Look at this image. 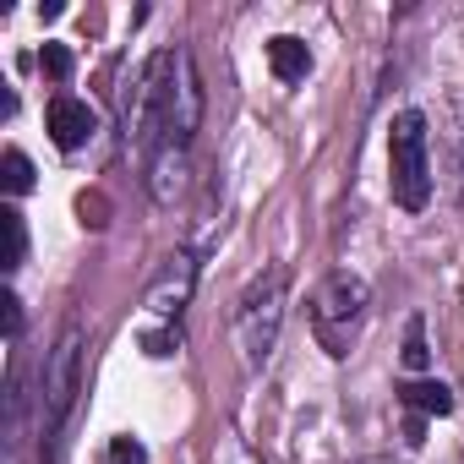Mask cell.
I'll return each instance as SVG.
<instances>
[{"label":"cell","mask_w":464,"mask_h":464,"mask_svg":"<svg viewBox=\"0 0 464 464\" xmlns=\"http://www.w3.org/2000/svg\"><path fill=\"white\" fill-rule=\"evenodd\" d=\"M175 55H180V50H159V55L137 72V82H131V93H126V104H121V137H126V148L142 153V159H153V153L169 142Z\"/></svg>","instance_id":"1"},{"label":"cell","mask_w":464,"mask_h":464,"mask_svg":"<svg viewBox=\"0 0 464 464\" xmlns=\"http://www.w3.org/2000/svg\"><path fill=\"white\" fill-rule=\"evenodd\" d=\"M426 361H431V350H426V323L415 317L410 334H404V366H410V372H426Z\"/></svg>","instance_id":"14"},{"label":"cell","mask_w":464,"mask_h":464,"mask_svg":"<svg viewBox=\"0 0 464 464\" xmlns=\"http://www.w3.org/2000/svg\"><path fill=\"white\" fill-rule=\"evenodd\" d=\"M399 399L415 410V415H453V393L442 382H404Z\"/></svg>","instance_id":"11"},{"label":"cell","mask_w":464,"mask_h":464,"mask_svg":"<svg viewBox=\"0 0 464 464\" xmlns=\"http://www.w3.org/2000/svg\"><path fill=\"white\" fill-rule=\"evenodd\" d=\"M285 290H290V274L285 268H263L241 301H236V350L246 366H263L279 344V323H285Z\"/></svg>","instance_id":"3"},{"label":"cell","mask_w":464,"mask_h":464,"mask_svg":"<svg viewBox=\"0 0 464 464\" xmlns=\"http://www.w3.org/2000/svg\"><path fill=\"white\" fill-rule=\"evenodd\" d=\"M0 229H6V274H17L23 268V257H28V224H23V213L17 208H0Z\"/></svg>","instance_id":"12"},{"label":"cell","mask_w":464,"mask_h":464,"mask_svg":"<svg viewBox=\"0 0 464 464\" xmlns=\"http://www.w3.org/2000/svg\"><path fill=\"white\" fill-rule=\"evenodd\" d=\"M104 464H148V448H142L137 437H115V442L104 448Z\"/></svg>","instance_id":"16"},{"label":"cell","mask_w":464,"mask_h":464,"mask_svg":"<svg viewBox=\"0 0 464 464\" xmlns=\"http://www.w3.org/2000/svg\"><path fill=\"white\" fill-rule=\"evenodd\" d=\"M93 126H99V115L82 104V99H72V93H55L50 99V137H55V148H82L88 137H93Z\"/></svg>","instance_id":"8"},{"label":"cell","mask_w":464,"mask_h":464,"mask_svg":"<svg viewBox=\"0 0 464 464\" xmlns=\"http://www.w3.org/2000/svg\"><path fill=\"white\" fill-rule=\"evenodd\" d=\"M39 72H44V77H55V82H66V77H72V50H66V44H44Z\"/></svg>","instance_id":"15"},{"label":"cell","mask_w":464,"mask_h":464,"mask_svg":"<svg viewBox=\"0 0 464 464\" xmlns=\"http://www.w3.org/2000/svg\"><path fill=\"white\" fill-rule=\"evenodd\" d=\"M148 191H153V202H164V208L186 191V148H159V153L148 159Z\"/></svg>","instance_id":"9"},{"label":"cell","mask_w":464,"mask_h":464,"mask_svg":"<svg viewBox=\"0 0 464 464\" xmlns=\"http://www.w3.org/2000/svg\"><path fill=\"white\" fill-rule=\"evenodd\" d=\"M77 388H82V328L66 323L50 361H44V382H39V442H44L50 459H55L61 431H66V420L77 410Z\"/></svg>","instance_id":"2"},{"label":"cell","mask_w":464,"mask_h":464,"mask_svg":"<svg viewBox=\"0 0 464 464\" xmlns=\"http://www.w3.org/2000/svg\"><path fill=\"white\" fill-rule=\"evenodd\" d=\"M361 317H366V279H355V274H328L323 285H317V295H312V334H317V344L339 361V355H350V344H355V334H361Z\"/></svg>","instance_id":"5"},{"label":"cell","mask_w":464,"mask_h":464,"mask_svg":"<svg viewBox=\"0 0 464 464\" xmlns=\"http://www.w3.org/2000/svg\"><path fill=\"white\" fill-rule=\"evenodd\" d=\"M388 186L404 213H420L431 197V153H426V115L399 110L388 131Z\"/></svg>","instance_id":"4"},{"label":"cell","mask_w":464,"mask_h":464,"mask_svg":"<svg viewBox=\"0 0 464 464\" xmlns=\"http://www.w3.org/2000/svg\"><path fill=\"white\" fill-rule=\"evenodd\" d=\"M191 285H197V263H191V252H175V257L159 268V279L148 285V312L164 317V323H175L180 306L191 301Z\"/></svg>","instance_id":"7"},{"label":"cell","mask_w":464,"mask_h":464,"mask_svg":"<svg viewBox=\"0 0 464 464\" xmlns=\"http://www.w3.org/2000/svg\"><path fill=\"white\" fill-rule=\"evenodd\" d=\"M268 66H274L279 82H301V77L312 72V50H306L301 39L279 34V39H268Z\"/></svg>","instance_id":"10"},{"label":"cell","mask_w":464,"mask_h":464,"mask_svg":"<svg viewBox=\"0 0 464 464\" xmlns=\"http://www.w3.org/2000/svg\"><path fill=\"white\" fill-rule=\"evenodd\" d=\"M0 169H6V191H12V197L34 191V164H28V153H23V148H6V159H0Z\"/></svg>","instance_id":"13"},{"label":"cell","mask_w":464,"mask_h":464,"mask_svg":"<svg viewBox=\"0 0 464 464\" xmlns=\"http://www.w3.org/2000/svg\"><path fill=\"white\" fill-rule=\"evenodd\" d=\"M197 126H202V88H197V66H191V55L180 50V55H175V88H169V142H164V148H191Z\"/></svg>","instance_id":"6"},{"label":"cell","mask_w":464,"mask_h":464,"mask_svg":"<svg viewBox=\"0 0 464 464\" xmlns=\"http://www.w3.org/2000/svg\"><path fill=\"white\" fill-rule=\"evenodd\" d=\"M17 328H23V301L6 295V339H17Z\"/></svg>","instance_id":"17"}]
</instances>
